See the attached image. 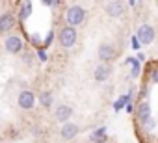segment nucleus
Returning <instances> with one entry per match:
<instances>
[{
  "mask_svg": "<svg viewBox=\"0 0 158 143\" xmlns=\"http://www.w3.org/2000/svg\"><path fill=\"white\" fill-rule=\"evenodd\" d=\"M127 63H130V65H132L130 76H132V78H138V76H139V73H141V63H139V59H138V58H127Z\"/></svg>",
  "mask_w": 158,
  "mask_h": 143,
  "instance_id": "obj_16",
  "label": "nucleus"
},
{
  "mask_svg": "<svg viewBox=\"0 0 158 143\" xmlns=\"http://www.w3.org/2000/svg\"><path fill=\"white\" fill-rule=\"evenodd\" d=\"M78 132H80V126H78L76 123H65L63 126H61V130H60V136H61V139L63 141H71V139H74L76 136H78Z\"/></svg>",
  "mask_w": 158,
  "mask_h": 143,
  "instance_id": "obj_7",
  "label": "nucleus"
},
{
  "mask_svg": "<svg viewBox=\"0 0 158 143\" xmlns=\"http://www.w3.org/2000/svg\"><path fill=\"white\" fill-rule=\"evenodd\" d=\"M86 15H88V11L82 6H69L65 11V22H67V26H73V28L80 26L86 21Z\"/></svg>",
  "mask_w": 158,
  "mask_h": 143,
  "instance_id": "obj_1",
  "label": "nucleus"
},
{
  "mask_svg": "<svg viewBox=\"0 0 158 143\" xmlns=\"http://www.w3.org/2000/svg\"><path fill=\"white\" fill-rule=\"evenodd\" d=\"M32 58H34V56H32L30 52H26V54H23V63H24V65H28V63H32Z\"/></svg>",
  "mask_w": 158,
  "mask_h": 143,
  "instance_id": "obj_21",
  "label": "nucleus"
},
{
  "mask_svg": "<svg viewBox=\"0 0 158 143\" xmlns=\"http://www.w3.org/2000/svg\"><path fill=\"white\" fill-rule=\"evenodd\" d=\"M58 39H60V45H61L63 48H73V47L76 45V41H78L76 28H73V26H63V28L60 30Z\"/></svg>",
  "mask_w": 158,
  "mask_h": 143,
  "instance_id": "obj_2",
  "label": "nucleus"
},
{
  "mask_svg": "<svg viewBox=\"0 0 158 143\" xmlns=\"http://www.w3.org/2000/svg\"><path fill=\"white\" fill-rule=\"evenodd\" d=\"M39 102H41L43 108H50L52 106V93L50 91H43L39 95Z\"/></svg>",
  "mask_w": 158,
  "mask_h": 143,
  "instance_id": "obj_17",
  "label": "nucleus"
},
{
  "mask_svg": "<svg viewBox=\"0 0 158 143\" xmlns=\"http://www.w3.org/2000/svg\"><path fill=\"white\" fill-rule=\"evenodd\" d=\"M108 130H106V126H99L97 130H93L91 132V136H89V141L91 143H104L106 139H108V134H106Z\"/></svg>",
  "mask_w": 158,
  "mask_h": 143,
  "instance_id": "obj_14",
  "label": "nucleus"
},
{
  "mask_svg": "<svg viewBox=\"0 0 158 143\" xmlns=\"http://www.w3.org/2000/svg\"><path fill=\"white\" fill-rule=\"evenodd\" d=\"M130 45H132V48H134V50H139V47H141V43H139V39H138V35H132V37H130Z\"/></svg>",
  "mask_w": 158,
  "mask_h": 143,
  "instance_id": "obj_19",
  "label": "nucleus"
},
{
  "mask_svg": "<svg viewBox=\"0 0 158 143\" xmlns=\"http://www.w3.org/2000/svg\"><path fill=\"white\" fill-rule=\"evenodd\" d=\"M138 59H139V63H141V61H143V59H145V56H143V54H141V52H139V54H138Z\"/></svg>",
  "mask_w": 158,
  "mask_h": 143,
  "instance_id": "obj_28",
  "label": "nucleus"
},
{
  "mask_svg": "<svg viewBox=\"0 0 158 143\" xmlns=\"http://www.w3.org/2000/svg\"><path fill=\"white\" fill-rule=\"evenodd\" d=\"M52 41H54V32L50 30V32L47 34V37H45V41H43V47H41V48H48V47L52 45Z\"/></svg>",
  "mask_w": 158,
  "mask_h": 143,
  "instance_id": "obj_18",
  "label": "nucleus"
},
{
  "mask_svg": "<svg viewBox=\"0 0 158 143\" xmlns=\"http://www.w3.org/2000/svg\"><path fill=\"white\" fill-rule=\"evenodd\" d=\"M151 80H152V84H158V69H154V71H152Z\"/></svg>",
  "mask_w": 158,
  "mask_h": 143,
  "instance_id": "obj_23",
  "label": "nucleus"
},
{
  "mask_svg": "<svg viewBox=\"0 0 158 143\" xmlns=\"http://www.w3.org/2000/svg\"><path fill=\"white\" fill-rule=\"evenodd\" d=\"M37 58H39V61H47V59H48L47 50H45V48H39V50H37Z\"/></svg>",
  "mask_w": 158,
  "mask_h": 143,
  "instance_id": "obj_20",
  "label": "nucleus"
},
{
  "mask_svg": "<svg viewBox=\"0 0 158 143\" xmlns=\"http://www.w3.org/2000/svg\"><path fill=\"white\" fill-rule=\"evenodd\" d=\"M136 35H138V39H139V43H141V45L149 47V45L154 41L156 32H154V26H151V24H147V22H145V24H141V26L138 28Z\"/></svg>",
  "mask_w": 158,
  "mask_h": 143,
  "instance_id": "obj_4",
  "label": "nucleus"
},
{
  "mask_svg": "<svg viewBox=\"0 0 158 143\" xmlns=\"http://www.w3.org/2000/svg\"><path fill=\"white\" fill-rule=\"evenodd\" d=\"M45 6H48V8H60V2H58V0H54V2H52V0H47Z\"/></svg>",
  "mask_w": 158,
  "mask_h": 143,
  "instance_id": "obj_22",
  "label": "nucleus"
},
{
  "mask_svg": "<svg viewBox=\"0 0 158 143\" xmlns=\"http://www.w3.org/2000/svg\"><path fill=\"white\" fill-rule=\"evenodd\" d=\"M110 75H112V67H110L108 63H101V65H97V69H95L93 78H95L97 82H106V80L110 78Z\"/></svg>",
  "mask_w": 158,
  "mask_h": 143,
  "instance_id": "obj_10",
  "label": "nucleus"
},
{
  "mask_svg": "<svg viewBox=\"0 0 158 143\" xmlns=\"http://www.w3.org/2000/svg\"><path fill=\"white\" fill-rule=\"evenodd\" d=\"M4 48H6V52H10V54H21L23 48H24V41H23L21 35L11 34V35H8V37L4 39Z\"/></svg>",
  "mask_w": 158,
  "mask_h": 143,
  "instance_id": "obj_3",
  "label": "nucleus"
},
{
  "mask_svg": "<svg viewBox=\"0 0 158 143\" xmlns=\"http://www.w3.org/2000/svg\"><path fill=\"white\" fill-rule=\"evenodd\" d=\"M11 28H15V15L2 13L0 15V32H8Z\"/></svg>",
  "mask_w": 158,
  "mask_h": 143,
  "instance_id": "obj_12",
  "label": "nucleus"
},
{
  "mask_svg": "<svg viewBox=\"0 0 158 143\" xmlns=\"http://www.w3.org/2000/svg\"><path fill=\"white\" fill-rule=\"evenodd\" d=\"M32 2H28V0H26V2H21L19 4V11H17V19L21 21V22H24L30 15H32Z\"/></svg>",
  "mask_w": 158,
  "mask_h": 143,
  "instance_id": "obj_13",
  "label": "nucleus"
},
{
  "mask_svg": "<svg viewBox=\"0 0 158 143\" xmlns=\"http://www.w3.org/2000/svg\"><path fill=\"white\" fill-rule=\"evenodd\" d=\"M30 39H32V41H34V43H39V41H41V39H39V35H32V37H30Z\"/></svg>",
  "mask_w": 158,
  "mask_h": 143,
  "instance_id": "obj_27",
  "label": "nucleus"
},
{
  "mask_svg": "<svg viewBox=\"0 0 158 143\" xmlns=\"http://www.w3.org/2000/svg\"><path fill=\"white\" fill-rule=\"evenodd\" d=\"M127 6H130V8H138L139 2H138V0H130V2H127Z\"/></svg>",
  "mask_w": 158,
  "mask_h": 143,
  "instance_id": "obj_24",
  "label": "nucleus"
},
{
  "mask_svg": "<svg viewBox=\"0 0 158 143\" xmlns=\"http://www.w3.org/2000/svg\"><path fill=\"white\" fill-rule=\"evenodd\" d=\"M136 117H138V123L141 125V126H145L152 117H151V104H149V100H141L139 104H138V108H136Z\"/></svg>",
  "mask_w": 158,
  "mask_h": 143,
  "instance_id": "obj_6",
  "label": "nucleus"
},
{
  "mask_svg": "<svg viewBox=\"0 0 158 143\" xmlns=\"http://www.w3.org/2000/svg\"><path fill=\"white\" fill-rule=\"evenodd\" d=\"M143 128H145V130H151V128H154V121L151 119V121H149V123H147V125H145Z\"/></svg>",
  "mask_w": 158,
  "mask_h": 143,
  "instance_id": "obj_25",
  "label": "nucleus"
},
{
  "mask_svg": "<svg viewBox=\"0 0 158 143\" xmlns=\"http://www.w3.org/2000/svg\"><path fill=\"white\" fill-rule=\"evenodd\" d=\"M125 2H119V0H114V2H108L106 4V13L110 17H121L123 11H125Z\"/></svg>",
  "mask_w": 158,
  "mask_h": 143,
  "instance_id": "obj_11",
  "label": "nucleus"
},
{
  "mask_svg": "<svg viewBox=\"0 0 158 143\" xmlns=\"http://www.w3.org/2000/svg\"><path fill=\"white\" fill-rule=\"evenodd\" d=\"M125 110H127V113H132V112H134V106H132V102H130V104H128Z\"/></svg>",
  "mask_w": 158,
  "mask_h": 143,
  "instance_id": "obj_26",
  "label": "nucleus"
},
{
  "mask_svg": "<svg viewBox=\"0 0 158 143\" xmlns=\"http://www.w3.org/2000/svg\"><path fill=\"white\" fill-rule=\"evenodd\" d=\"M17 104H19L21 110H32L35 106V95H34V91L23 89L19 93V97H17Z\"/></svg>",
  "mask_w": 158,
  "mask_h": 143,
  "instance_id": "obj_5",
  "label": "nucleus"
},
{
  "mask_svg": "<svg viewBox=\"0 0 158 143\" xmlns=\"http://www.w3.org/2000/svg\"><path fill=\"white\" fill-rule=\"evenodd\" d=\"M97 54H99V59L102 61V63H106V61H110V59H114V54H115V48L110 45V43H102L101 47H99V50H97Z\"/></svg>",
  "mask_w": 158,
  "mask_h": 143,
  "instance_id": "obj_9",
  "label": "nucleus"
},
{
  "mask_svg": "<svg viewBox=\"0 0 158 143\" xmlns=\"http://www.w3.org/2000/svg\"><path fill=\"white\" fill-rule=\"evenodd\" d=\"M54 117H56V121L58 123H69V119L73 117V108L71 106H67V104H60L58 108H56V112H54Z\"/></svg>",
  "mask_w": 158,
  "mask_h": 143,
  "instance_id": "obj_8",
  "label": "nucleus"
},
{
  "mask_svg": "<svg viewBox=\"0 0 158 143\" xmlns=\"http://www.w3.org/2000/svg\"><path fill=\"white\" fill-rule=\"evenodd\" d=\"M132 95H134V89H130L127 95H123V97H119L115 102H114V110L115 112H121L123 108H127L128 104H130V100H132Z\"/></svg>",
  "mask_w": 158,
  "mask_h": 143,
  "instance_id": "obj_15",
  "label": "nucleus"
}]
</instances>
